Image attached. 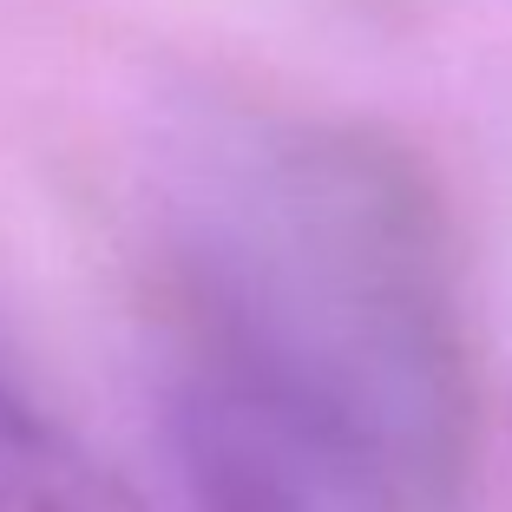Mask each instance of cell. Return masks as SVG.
<instances>
[{"instance_id":"1","label":"cell","mask_w":512,"mask_h":512,"mask_svg":"<svg viewBox=\"0 0 512 512\" xmlns=\"http://www.w3.org/2000/svg\"><path fill=\"white\" fill-rule=\"evenodd\" d=\"M171 447L309 512H447L473 388L434 191L394 145L270 132L191 237Z\"/></svg>"},{"instance_id":"2","label":"cell","mask_w":512,"mask_h":512,"mask_svg":"<svg viewBox=\"0 0 512 512\" xmlns=\"http://www.w3.org/2000/svg\"><path fill=\"white\" fill-rule=\"evenodd\" d=\"M0 512H79L73 460L0 362Z\"/></svg>"}]
</instances>
